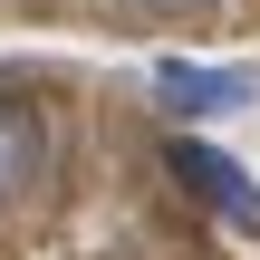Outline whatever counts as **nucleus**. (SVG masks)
Segmentation results:
<instances>
[{"label": "nucleus", "instance_id": "f257e3e1", "mask_svg": "<svg viewBox=\"0 0 260 260\" xmlns=\"http://www.w3.org/2000/svg\"><path fill=\"white\" fill-rule=\"evenodd\" d=\"M164 164H174V174H183V183H193V193H203V203H212L232 232H251V241H260V183L232 164V154H222V145H203V135H174V145H164Z\"/></svg>", "mask_w": 260, "mask_h": 260}, {"label": "nucleus", "instance_id": "f03ea898", "mask_svg": "<svg viewBox=\"0 0 260 260\" xmlns=\"http://www.w3.org/2000/svg\"><path fill=\"white\" fill-rule=\"evenodd\" d=\"M39 174H48V125L19 96H0V212H19L39 193Z\"/></svg>", "mask_w": 260, "mask_h": 260}, {"label": "nucleus", "instance_id": "7ed1b4c3", "mask_svg": "<svg viewBox=\"0 0 260 260\" xmlns=\"http://www.w3.org/2000/svg\"><path fill=\"white\" fill-rule=\"evenodd\" d=\"M154 96H164L174 116H222V106L251 96V77H232V68H193V58H164V68H154Z\"/></svg>", "mask_w": 260, "mask_h": 260}, {"label": "nucleus", "instance_id": "20e7f679", "mask_svg": "<svg viewBox=\"0 0 260 260\" xmlns=\"http://www.w3.org/2000/svg\"><path fill=\"white\" fill-rule=\"evenodd\" d=\"M135 19H154V29H193V19H212V0H125Z\"/></svg>", "mask_w": 260, "mask_h": 260}]
</instances>
